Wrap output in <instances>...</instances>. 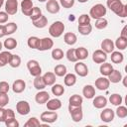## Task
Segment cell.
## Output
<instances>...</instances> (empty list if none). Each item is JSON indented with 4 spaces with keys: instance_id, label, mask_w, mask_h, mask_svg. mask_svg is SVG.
Instances as JSON below:
<instances>
[{
    "instance_id": "obj_5",
    "label": "cell",
    "mask_w": 127,
    "mask_h": 127,
    "mask_svg": "<svg viewBox=\"0 0 127 127\" xmlns=\"http://www.w3.org/2000/svg\"><path fill=\"white\" fill-rule=\"evenodd\" d=\"M41 121H43L46 124H50V123H54L55 121H57L58 119V113L55 111H45L41 114L40 117Z\"/></svg>"
},
{
    "instance_id": "obj_11",
    "label": "cell",
    "mask_w": 127,
    "mask_h": 127,
    "mask_svg": "<svg viewBox=\"0 0 127 127\" xmlns=\"http://www.w3.org/2000/svg\"><path fill=\"white\" fill-rule=\"evenodd\" d=\"M110 85V81L106 76H100L95 80V87L98 90H106Z\"/></svg>"
},
{
    "instance_id": "obj_38",
    "label": "cell",
    "mask_w": 127,
    "mask_h": 127,
    "mask_svg": "<svg viewBox=\"0 0 127 127\" xmlns=\"http://www.w3.org/2000/svg\"><path fill=\"white\" fill-rule=\"evenodd\" d=\"M11 67H19L20 64H21V58L18 56V55H12L10 61H9V64H8Z\"/></svg>"
},
{
    "instance_id": "obj_57",
    "label": "cell",
    "mask_w": 127,
    "mask_h": 127,
    "mask_svg": "<svg viewBox=\"0 0 127 127\" xmlns=\"http://www.w3.org/2000/svg\"><path fill=\"white\" fill-rule=\"evenodd\" d=\"M5 35V29H4V25L0 24V38H3Z\"/></svg>"
},
{
    "instance_id": "obj_3",
    "label": "cell",
    "mask_w": 127,
    "mask_h": 127,
    "mask_svg": "<svg viewBox=\"0 0 127 127\" xmlns=\"http://www.w3.org/2000/svg\"><path fill=\"white\" fill-rule=\"evenodd\" d=\"M64 24L62 21H56L49 27V34L54 38H59L64 34Z\"/></svg>"
},
{
    "instance_id": "obj_58",
    "label": "cell",
    "mask_w": 127,
    "mask_h": 127,
    "mask_svg": "<svg viewBox=\"0 0 127 127\" xmlns=\"http://www.w3.org/2000/svg\"><path fill=\"white\" fill-rule=\"evenodd\" d=\"M127 26H125L123 29H122V31H121V34H120V36L121 37H124V38H127Z\"/></svg>"
},
{
    "instance_id": "obj_34",
    "label": "cell",
    "mask_w": 127,
    "mask_h": 127,
    "mask_svg": "<svg viewBox=\"0 0 127 127\" xmlns=\"http://www.w3.org/2000/svg\"><path fill=\"white\" fill-rule=\"evenodd\" d=\"M46 83L43 79V77L41 75H38V76H35V79H34V87L37 89V90H43L45 87H46Z\"/></svg>"
},
{
    "instance_id": "obj_25",
    "label": "cell",
    "mask_w": 127,
    "mask_h": 127,
    "mask_svg": "<svg viewBox=\"0 0 127 127\" xmlns=\"http://www.w3.org/2000/svg\"><path fill=\"white\" fill-rule=\"evenodd\" d=\"M75 56L77 58V61H83L87 59L88 57V51L84 47H79L75 49Z\"/></svg>"
},
{
    "instance_id": "obj_9",
    "label": "cell",
    "mask_w": 127,
    "mask_h": 127,
    "mask_svg": "<svg viewBox=\"0 0 127 127\" xmlns=\"http://www.w3.org/2000/svg\"><path fill=\"white\" fill-rule=\"evenodd\" d=\"M106 60H107V54L105 52H103L102 50H96L95 52H93L92 61L95 64H102V63L106 62Z\"/></svg>"
},
{
    "instance_id": "obj_52",
    "label": "cell",
    "mask_w": 127,
    "mask_h": 127,
    "mask_svg": "<svg viewBox=\"0 0 127 127\" xmlns=\"http://www.w3.org/2000/svg\"><path fill=\"white\" fill-rule=\"evenodd\" d=\"M5 123V125L7 126V127H19V122L14 118V119H11V120H7V121H5L4 122Z\"/></svg>"
},
{
    "instance_id": "obj_21",
    "label": "cell",
    "mask_w": 127,
    "mask_h": 127,
    "mask_svg": "<svg viewBox=\"0 0 127 127\" xmlns=\"http://www.w3.org/2000/svg\"><path fill=\"white\" fill-rule=\"evenodd\" d=\"M113 69L114 68H113L112 64H109V63H105V62L102 63L101 65H100V67H99V71H100L101 75H103V76H108L112 72Z\"/></svg>"
},
{
    "instance_id": "obj_56",
    "label": "cell",
    "mask_w": 127,
    "mask_h": 127,
    "mask_svg": "<svg viewBox=\"0 0 127 127\" xmlns=\"http://www.w3.org/2000/svg\"><path fill=\"white\" fill-rule=\"evenodd\" d=\"M38 64H40L38 61H36V60H30V61H28V63H27V67H28V69H29V68H31V67H33V66H35V65H38Z\"/></svg>"
},
{
    "instance_id": "obj_32",
    "label": "cell",
    "mask_w": 127,
    "mask_h": 127,
    "mask_svg": "<svg viewBox=\"0 0 127 127\" xmlns=\"http://www.w3.org/2000/svg\"><path fill=\"white\" fill-rule=\"evenodd\" d=\"M17 45H18V43H17L16 39H14V38H7L3 43V46H4V48L7 49V51H11V50L15 49L17 47Z\"/></svg>"
},
{
    "instance_id": "obj_59",
    "label": "cell",
    "mask_w": 127,
    "mask_h": 127,
    "mask_svg": "<svg viewBox=\"0 0 127 127\" xmlns=\"http://www.w3.org/2000/svg\"><path fill=\"white\" fill-rule=\"evenodd\" d=\"M122 79H123V84L126 86V79H127V76H124Z\"/></svg>"
},
{
    "instance_id": "obj_63",
    "label": "cell",
    "mask_w": 127,
    "mask_h": 127,
    "mask_svg": "<svg viewBox=\"0 0 127 127\" xmlns=\"http://www.w3.org/2000/svg\"><path fill=\"white\" fill-rule=\"evenodd\" d=\"M39 2H45V1H47V0H38Z\"/></svg>"
},
{
    "instance_id": "obj_53",
    "label": "cell",
    "mask_w": 127,
    "mask_h": 127,
    "mask_svg": "<svg viewBox=\"0 0 127 127\" xmlns=\"http://www.w3.org/2000/svg\"><path fill=\"white\" fill-rule=\"evenodd\" d=\"M8 19H9V15L5 11H0V24L7 23Z\"/></svg>"
},
{
    "instance_id": "obj_7",
    "label": "cell",
    "mask_w": 127,
    "mask_h": 127,
    "mask_svg": "<svg viewBox=\"0 0 127 127\" xmlns=\"http://www.w3.org/2000/svg\"><path fill=\"white\" fill-rule=\"evenodd\" d=\"M54 46V41L51 39V38H48V37H45L43 39H40V42H39V45H38V48L37 50L39 51H48V50H51Z\"/></svg>"
},
{
    "instance_id": "obj_43",
    "label": "cell",
    "mask_w": 127,
    "mask_h": 127,
    "mask_svg": "<svg viewBox=\"0 0 127 127\" xmlns=\"http://www.w3.org/2000/svg\"><path fill=\"white\" fill-rule=\"evenodd\" d=\"M39 42H40V39L36 36H32L28 39L27 41V44L29 46V48L31 49H37L38 48V45H39Z\"/></svg>"
},
{
    "instance_id": "obj_27",
    "label": "cell",
    "mask_w": 127,
    "mask_h": 127,
    "mask_svg": "<svg viewBox=\"0 0 127 127\" xmlns=\"http://www.w3.org/2000/svg\"><path fill=\"white\" fill-rule=\"evenodd\" d=\"M42 77H43L46 85H53L54 83H56V74L54 72L48 71Z\"/></svg>"
},
{
    "instance_id": "obj_12",
    "label": "cell",
    "mask_w": 127,
    "mask_h": 127,
    "mask_svg": "<svg viewBox=\"0 0 127 127\" xmlns=\"http://www.w3.org/2000/svg\"><path fill=\"white\" fill-rule=\"evenodd\" d=\"M114 116H115V112L111 108H105L100 113V119L106 123L111 122L114 119Z\"/></svg>"
},
{
    "instance_id": "obj_30",
    "label": "cell",
    "mask_w": 127,
    "mask_h": 127,
    "mask_svg": "<svg viewBox=\"0 0 127 127\" xmlns=\"http://www.w3.org/2000/svg\"><path fill=\"white\" fill-rule=\"evenodd\" d=\"M33 25L36 27V28H39V29H42V28H45L47 25H48V19L46 16L42 15L39 19L35 20V21H32Z\"/></svg>"
},
{
    "instance_id": "obj_14",
    "label": "cell",
    "mask_w": 127,
    "mask_h": 127,
    "mask_svg": "<svg viewBox=\"0 0 127 127\" xmlns=\"http://www.w3.org/2000/svg\"><path fill=\"white\" fill-rule=\"evenodd\" d=\"M46 9L51 14H57V13H59V11L61 9L60 3L57 0H48V2L46 4Z\"/></svg>"
},
{
    "instance_id": "obj_20",
    "label": "cell",
    "mask_w": 127,
    "mask_h": 127,
    "mask_svg": "<svg viewBox=\"0 0 127 127\" xmlns=\"http://www.w3.org/2000/svg\"><path fill=\"white\" fill-rule=\"evenodd\" d=\"M82 94L85 98L87 99H91L95 96V88L93 85L91 84H86L83 86L82 88Z\"/></svg>"
},
{
    "instance_id": "obj_61",
    "label": "cell",
    "mask_w": 127,
    "mask_h": 127,
    "mask_svg": "<svg viewBox=\"0 0 127 127\" xmlns=\"http://www.w3.org/2000/svg\"><path fill=\"white\" fill-rule=\"evenodd\" d=\"M4 4V0H0V8L2 7V5Z\"/></svg>"
},
{
    "instance_id": "obj_62",
    "label": "cell",
    "mask_w": 127,
    "mask_h": 127,
    "mask_svg": "<svg viewBox=\"0 0 127 127\" xmlns=\"http://www.w3.org/2000/svg\"><path fill=\"white\" fill-rule=\"evenodd\" d=\"M2 48H3V44L0 42V52H1V50H2Z\"/></svg>"
},
{
    "instance_id": "obj_39",
    "label": "cell",
    "mask_w": 127,
    "mask_h": 127,
    "mask_svg": "<svg viewBox=\"0 0 127 127\" xmlns=\"http://www.w3.org/2000/svg\"><path fill=\"white\" fill-rule=\"evenodd\" d=\"M108 25V21L102 17V18H99V19H96L95 20V28L98 29V30H103L107 27Z\"/></svg>"
},
{
    "instance_id": "obj_60",
    "label": "cell",
    "mask_w": 127,
    "mask_h": 127,
    "mask_svg": "<svg viewBox=\"0 0 127 127\" xmlns=\"http://www.w3.org/2000/svg\"><path fill=\"white\" fill-rule=\"evenodd\" d=\"M79 3H85V2H87L88 0H77Z\"/></svg>"
},
{
    "instance_id": "obj_54",
    "label": "cell",
    "mask_w": 127,
    "mask_h": 127,
    "mask_svg": "<svg viewBox=\"0 0 127 127\" xmlns=\"http://www.w3.org/2000/svg\"><path fill=\"white\" fill-rule=\"evenodd\" d=\"M15 118V112L12 110V109H6V120H11V119H14Z\"/></svg>"
},
{
    "instance_id": "obj_15",
    "label": "cell",
    "mask_w": 127,
    "mask_h": 127,
    "mask_svg": "<svg viewBox=\"0 0 127 127\" xmlns=\"http://www.w3.org/2000/svg\"><path fill=\"white\" fill-rule=\"evenodd\" d=\"M115 49L114 43L112 42V40L110 39H104L101 42V50L103 52H105L106 54H111Z\"/></svg>"
},
{
    "instance_id": "obj_22",
    "label": "cell",
    "mask_w": 127,
    "mask_h": 127,
    "mask_svg": "<svg viewBox=\"0 0 127 127\" xmlns=\"http://www.w3.org/2000/svg\"><path fill=\"white\" fill-rule=\"evenodd\" d=\"M11 57H12V54L9 51L0 52V67H3L6 64H8Z\"/></svg>"
},
{
    "instance_id": "obj_41",
    "label": "cell",
    "mask_w": 127,
    "mask_h": 127,
    "mask_svg": "<svg viewBox=\"0 0 127 127\" xmlns=\"http://www.w3.org/2000/svg\"><path fill=\"white\" fill-rule=\"evenodd\" d=\"M65 57L67 59L68 62H71V63H76L77 62V58L75 56V49L71 48V49H68L65 53Z\"/></svg>"
},
{
    "instance_id": "obj_2",
    "label": "cell",
    "mask_w": 127,
    "mask_h": 127,
    "mask_svg": "<svg viewBox=\"0 0 127 127\" xmlns=\"http://www.w3.org/2000/svg\"><path fill=\"white\" fill-rule=\"evenodd\" d=\"M106 12H107V9L106 7L103 5V4H95L93 5L91 8H90V11H89V17H91L92 19H99V18H102L106 15Z\"/></svg>"
},
{
    "instance_id": "obj_40",
    "label": "cell",
    "mask_w": 127,
    "mask_h": 127,
    "mask_svg": "<svg viewBox=\"0 0 127 127\" xmlns=\"http://www.w3.org/2000/svg\"><path fill=\"white\" fill-rule=\"evenodd\" d=\"M64 54L63 50L60 48H56L52 51V58L55 61H61L64 58Z\"/></svg>"
},
{
    "instance_id": "obj_42",
    "label": "cell",
    "mask_w": 127,
    "mask_h": 127,
    "mask_svg": "<svg viewBox=\"0 0 127 127\" xmlns=\"http://www.w3.org/2000/svg\"><path fill=\"white\" fill-rule=\"evenodd\" d=\"M78 32L80 35H83V36H87L91 33L92 31V26L90 24L88 25H85V26H78Z\"/></svg>"
},
{
    "instance_id": "obj_23",
    "label": "cell",
    "mask_w": 127,
    "mask_h": 127,
    "mask_svg": "<svg viewBox=\"0 0 127 127\" xmlns=\"http://www.w3.org/2000/svg\"><path fill=\"white\" fill-rule=\"evenodd\" d=\"M64 43H65L66 45L72 46V45H74V44L76 43L77 37H76V35H75L74 33L67 32V33H65L64 36Z\"/></svg>"
},
{
    "instance_id": "obj_48",
    "label": "cell",
    "mask_w": 127,
    "mask_h": 127,
    "mask_svg": "<svg viewBox=\"0 0 127 127\" xmlns=\"http://www.w3.org/2000/svg\"><path fill=\"white\" fill-rule=\"evenodd\" d=\"M8 103H9V96H8V94L4 93V92H0V106L1 107H5Z\"/></svg>"
},
{
    "instance_id": "obj_47",
    "label": "cell",
    "mask_w": 127,
    "mask_h": 127,
    "mask_svg": "<svg viewBox=\"0 0 127 127\" xmlns=\"http://www.w3.org/2000/svg\"><path fill=\"white\" fill-rule=\"evenodd\" d=\"M42 15H43V14H42V10H41L39 7H34V8H33V11H32V14H31V16H30V19H31L32 21H35V20L39 19Z\"/></svg>"
},
{
    "instance_id": "obj_46",
    "label": "cell",
    "mask_w": 127,
    "mask_h": 127,
    "mask_svg": "<svg viewBox=\"0 0 127 127\" xmlns=\"http://www.w3.org/2000/svg\"><path fill=\"white\" fill-rule=\"evenodd\" d=\"M90 24V17L87 14H82L78 18V26H85Z\"/></svg>"
},
{
    "instance_id": "obj_26",
    "label": "cell",
    "mask_w": 127,
    "mask_h": 127,
    "mask_svg": "<svg viewBox=\"0 0 127 127\" xmlns=\"http://www.w3.org/2000/svg\"><path fill=\"white\" fill-rule=\"evenodd\" d=\"M110 59H111V62H112V63L119 64H121V63L124 61V56H123V54H122L121 52H119V51H117V52L113 51V52L111 53Z\"/></svg>"
},
{
    "instance_id": "obj_55",
    "label": "cell",
    "mask_w": 127,
    "mask_h": 127,
    "mask_svg": "<svg viewBox=\"0 0 127 127\" xmlns=\"http://www.w3.org/2000/svg\"><path fill=\"white\" fill-rule=\"evenodd\" d=\"M6 120V109L0 106V122H5Z\"/></svg>"
},
{
    "instance_id": "obj_13",
    "label": "cell",
    "mask_w": 127,
    "mask_h": 127,
    "mask_svg": "<svg viewBox=\"0 0 127 127\" xmlns=\"http://www.w3.org/2000/svg\"><path fill=\"white\" fill-rule=\"evenodd\" d=\"M33 1L32 0H22L21 2V10L22 13L26 16H31L32 11H33Z\"/></svg>"
},
{
    "instance_id": "obj_17",
    "label": "cell",
    "mask_w": 127,
    "mask_h": 127,
    "mask_svg": "<svg viewBox=\"0 0 127 127\" xmlns=\"http://www.w3.org/2000/svg\"><path fill=\"white\" fill-rule=\"evenodd\" d=\"M46 105H47L48 110L56 111V110H58L62 107V101L58 98H53V99H49L46 102Z\"/></svg>"
},
{
    "instance_id": "obj_18",
    "label": "cell",
    "mask_w": 127,
    "mask_h": 127,
    "mask_svg": "<svg viewBox=\"0 0 127 127\" xmlns=\"http://www.w3.org/2000/svg\"><path fill=\"white\" fill-rule=\"evenodd\" d=\"M92 104L95 108L97 109H101V108H104L107 104V99L105 96H102V95H99V96H95L93 97V101H92Z\"/></svg>"
},
{
    "instance_id": "obj_36",
    "label": "cell",
    "mask_w": 127,
    "mask_h": 127,
    "mask_svg": "<svg viewBox=\"0 0 127 127\" xmlns=\"http://www.w3.org/2000/svg\"><path fill=\"white\" fill-rule=\"evenodd\" d=\"M52 93L56 96H61L64 93V87L62 84H58V83H54L52 85Z\"/></svg>"
},
{
    "instance_id": "obj_1",
    "label": "cell",
    "mask_w": 127,
    "mask_h": 127,
    "mask_svg": "<svg viewBox=\"0 0 127 127\" xmlns=\"http://www.w3.org/2000/svg\"><path fill=\"white\" fill-rule=\"evenodd\" d=\"M106 5L117 16L121 18H125L127 16V6L123 4L121 0H107Z\"/></svg>"
},
{
    "instance_id": "obj_45",
    "label": "cell",
    "mask_w": 127,
    "mask_h": 127,
    "mask_svg": "<svg viewBox=\"0 0 127 127\" xmlns=\"http://www.w3.org/2000/svg\"><path fill=\"white\" fill-rule=\"evenodd\" d=\"M24 126L25 127H37V126H41V123L37 117H31L24 124Z\"/></svg>"
},
{
    "instance_id": "obj_24",
    "label": "cell",
    "mask_w": 127,
    "mask_h": 127,
    "mask_svg": "<svg viewBox=\"0 0 127 127\" xmlns=\"http://www.w3.org/2000/svg\"><path fill=\"white\" fill-rule=\"evenodd\" d=\"M108 79L112 83H118V82H120L122 80V74H121V72L119 70L113 69L112 72L108 75Z\"/></svg>"
},
{
    "instance_id": "obj_49",
    "label": "cell",
    "mask_w": 127,
    "mask_h": 127,
    "mask_svg": "<svg viewBox=\"0 0 127 127\" xmlns=\"http://www.w3.org/2000/svg\"><path fill=\"white\" fill-rule=\"evenodd\" d=\"M29 71H30V74L33 75V76H38V75H41L42 73V68L40 66V64L38 65H35L31 68H29Z\"/></svg>"
},
{
    "instance_id": "obj_44",
    "label": "cell",
    "mask_w": 127,
    "mask_h": 127,
    "mask_svg": "<svg viewBox=\"0 0 127 127\" xmlns=\"http://www.w3.org/2000/svg\"><path fill=\"white\" fill-rule=\"evenodd\" d=\"M116 115L119 117V118H121V119H123V118H126L127 117V108L125 107V106H122L121 104L120 105H118L117 106V109H116Z\"/></svg>"
},
{
    "instance_id": "obj_50",
    "label": "cell",
    "mask_w": 127,
    "mask_h": 127,
    "mask_svg": "<svg viewBox=\"0 0 127 127\" xmlns=\"http://www.w3.org/2000/svg\"><path fill=\"white\" fill-rule=\"evenodd\" d=\"M60 3L64 8L68 9L74 5V0H60Z\"/></svg>"
},
{
    "instance_id": "obj_37",
    "label": "cell",
    "mask_w": 127,
    "mask_h": 127,
    "mask_svg": "<svg viewBox=\"0 0 127 127\" xmlns=\"http://www.w3.org/2000/svg\"><path fill=\"white\" fill-rule=\"evenodd\" d=\"M54 73L57 76H64L66 73V66L64 64H58L54 68Z\"/></svg>"
},
{
    "instance_id": "obj_6",
    "label": "cell",
    "mask_w": 127,
    "mask_h": 127,
    "mask_svg": "<svg viewBox=\"0 0 127 127\" xmlns=\"http://www.w3.org/2000/svg\"><path fill=\"white\" fill-rule=\"evenodd\" d=\"M16 110L17 112L20 114V115H27L30 113V104L28 101H25V100H20L17 102L16 104Z\"/></svg>"
},
{
    "instance_id": "obj_31",
    "label": "cell",
    "mask_w": 127,
    "mask_h": 127,
    "mask_svg": "<svg viewBox=\"0 0 127 127\" xmlns=\"http://www.w3.org/2000/svg\"><path fill=\"white\" fill-rule=\"evenodd\" d=\"M64 82L66 86H72L76 82V75L73 73H65L64 77Z\"/></svg>"
},
{
    "instance_id": "obj_29",
    "label": "cell",
    "mask_w": 127,
    "mask_h": 127,
    "mask_svg": "<svg viewBox=\"0 0 127 127\" xmlns=\"http://www.w3.org/2000/svg\"><path fill=\"white\" fill-rule=\"evenodd\" d=\"M82 101H83V98L78 94H73L68 98V103L69 105H72V106H81Z\"/></svg>"
},
{
    "instance_id": "obj_4",
    "label": "cell",
    "mask_w": 127,
    "mask_h": 127,
    "mask_svg": "<svg viewBox=\"0 0 127 127\" xmlns=\"http://www.w3.org/2000/svg\"><path fill=\"white\" fill-rule=\"evenodd\" d=\"M68 111H69V114L71 116V119L74 122H79V121L82 120V118H83V112H82L81 106L68 105Z\"/></svg>"
},
{
    "instance_id": "obj_16",
    "label": "cell",
    "mask_w": 127,
    "mask_h": 127,
    "mask_svg": "<svg viewBox=\"0 0 127 127\" xmlns=\"http://www.w3.org/2000/svg\"><path fill=\"white\" fill-rule=\"evenodd\" d=\"M49 99H50V94L45 90H39V92L35 95V100L38 104H44Z\"/></svg>"
},
{
    "instance_id": "obj_10",
    "label": "cell",
    "mask_w": 127,
    "mask_h": 127,
    "mask_svg": "<svg viewBox=\"0 0 127 127\" xmlns=\"http://www.w3.org/2000/svg\"><path fill=\"white\" fill-rule=\"evenodd\" d=\"M74 71L76 72L77 75H79L81 77H84L88 74V67L84 63L78 62L74 64Z\"/></svg>"
},
{
    "instance_id": "obj_28",
    "label": "cell",
    "mask_w": 127,
    "mask_h": 127,
    "mask_svg": "<svg viewBox=\"0 0 127 127\" xmlns=\"http://www.w3.org/2000/svg\"><path fill=\"white\" fill-rule=\"evenodd\" d=\"M114 46L119 50V51H124L127 48V38L119 36L117 40L114 43Z\"/></svg>"
},
{
    "instance_id": "obj_19",
    "label": "cell",
    "mask_w": 127,
    "mask_h": 127,
    "mask_svg": "<svg viewBox=\"0 0 127 127\" xmlns=\"http://www.w3.org/2000/svg\"><path fill=\"white\" fill-rule=\"evenodd\" d=\"M26 88V82L23 79H16L12 84V89L15 93H21Z\"/></svg>"
},
{
    "instance_id": "obj_51",
    "label": "cell",
    "mask_w": 127,
    "mask_h": 127,
    "mask_svg": "<svg viewBox=\"0 0 127 127\" xmlns=\"http://www.w3.org/2000/svg\"><path fill=\"white\" fill-rule=\"evenodd\" d=\"M10 89V86H9V83L6 82V81H0V92H4V93H7Z\"/></svg>"
},
{
    "instance_id": "obj_35",
    "label": "cell",
    "mask_w": 127,
    "mask_h": 127,
    "mask_svg": "<svg viewBox=\"0 0 127 127\" xmlns=\"http://www.w3.org/2000/svg\"><path fill=\"white\" fill-rule=\"evenodd\" d=\"M122 101H123V98L120 94L118 93H113L110 95L109 97V102L112 104V105H115V106H118L120 104H122Z\"/></svg>"
},
{
    "instance_id": "obj_8",
    "label": "cell",
    "mask_w": 127,
    "mask_h": 127,
    "mask_svg": "<svg viewBox=\"0 0 127 127\" xmlns=\"http://www.w3.org/2000/svg\"><path fill=\"white\" fill-rule=\"evenodd\" d=\"M18 11V1L17 0H6L5 2V12L8 15H15Z\"/></svg>"
},
{
    "instance_id": "obj_33",
    "label": "cell",
    "mask_w": 127,
    "mask_h": 127,
    "mask_svg": "<svg viewBox=\"0 0 127 127\" xmlns=\"http://www.w3.org/2000/svg\"><path fill=\"white\" fill-rule=\"evenodd\" d=\"M17 24L14 23V22H10L8 24H5L4 25V29H5V35L8 36V35H12L14 34L16 31H17Z\"/></svg>"
}]
</instances>
